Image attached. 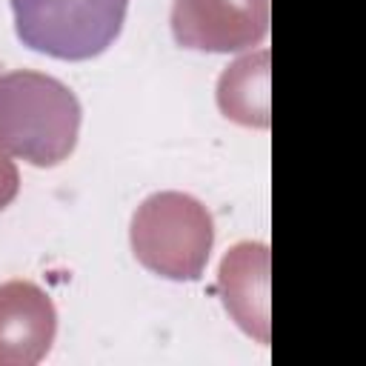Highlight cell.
I'll use <instances>...</instances> for the list:
<instances>
[{
    "instance_id": "7",
    "label": "cell",
    "mask_w": 366,
    "mask_h": 366,
    "mask_svg": "<svg viewBox=\"0 0 366 366\" xmlns=\"http://www.w3.org/2000/svg\"><path fill=\"white\" fill-rule=\"evenodd\" d=\"M217 106L220 112L240 123L266 129L269 126V51L246 54L234 60L217 80Z\"/></svg>"
},
{
    "instance_id": "5",
    "label": "cell",
    "mask_w": 366,
    "mask_h": 366,
    "mask_svg": "<svg viewBox=\"0 0 366 366\" xmlns=\"http://www.w3.org/2000/svg\"><path fill=\"white\" fill-rule=\"evenodd\" d=\"M57 335L51 297L31 280L0 283V366L40 363Z\"/></svg>"
},
{
    "instance_id": "2",
    "label": "cell",
    "mask_w": 366,
    "mask_h": 366,
    "mask_svg": "<svg viewBox=\"0 0 366 366\" xmlns=\"http://www.w3.org/2000/svg\"><path fill=\"white\" fill-rule=\"evenodd\" d=\"M132 252L154 274L197 280L209 263L214 226L209 209L183 192L149 194L132 214Z\"/></svg>"
},
{
    "instance_id": "8",
    "label": "cell",
    "mask_w": 366,
    "mask_h": 366,
    "mask_svg": "<svg viewBox=\"0 0 366 366\" xmlns=\"http://www.w3.org/2000/svg\"><path fill=\"white\" fill-rule=\"evenodd\" d=\"M20 192V174H17V166L6 157V152L0 149V212L17 197Z\"/></svg>"
},
{
    "instance_id": "6",
    "label": "cell",
    "mask_w": 366,
    "mask_h": 366,
    "mask_svg": "<svg viewBox=\"0 0 366 366\" xmlns=\"http://www.w3.org/2000/svg\"><path fill=\"white\" fill-rule=\"evenodd\" d=\"M217 286L234 323L257 343H269V246L252 240L232 246L220 260Z\"/></svg>"
},
{
    "instance_id": "3",
    "label": "cell",
    "mask_w": 366,
    "mask_h": 366,
    "mask_svg": "<svg viewBox=\"0 0 366 366\" xmlns=\"http://www.w3.org/2000/svg\"><path fill=\"white\" fill-rule=\"evenodd\" d=\"M129 0H11L23 46L57 60H89L123 29Z\"/></svg>"
},
{
    "instance_id": "4",
    "label": "cell",
    "mask_w": 366,
    "mask_h": 366,
    "mask_svg": "<svg viewBox=\"0 0 366 366\" xmlns=\"http://www.w3.org/2000/svg\"><path fill=\"white\" fill-rule=\"evenodd\" d=\"M172 34L197 51L252 49L269 34V0H174Z\"/></svg>"
},
{
    "instance_id": "1",
    "label": "cell",
    "mask_w": 366,
    "mask_h": 366,
    "mask_svg": "<svg viewBox=\"0 0 366 366\" xmlns=\"http://www.w3.org/2000/svg\"><path fill=\"white\" fill-rule=\"evenodd\" d=\"M80 100L51 74H0V149L40 169L63 163L80 134Z\"/></svg>"
}]
</instances>
